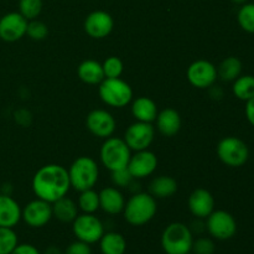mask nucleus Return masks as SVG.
<instances>
[{
	"label": "nucleus",
	"instance_id": "f257e3e1",
	"mask_svg": "<svg viewBox=\"0 0 254 254\" xmlns=\"http://www.w3.org/2000/svg\"><path fill=\"white\" fill-rule=\"evenodd\" d=\"M71 189L68 170L60 164L41 166L32 178V191L37 198L54 203L64 197Z\"/></svg>",
	"mask_w": 254,
	"mask_h": 254
},
{
	"label": "nucleus",
	"instance_id": "2f4dec72",
	"mask_svg": "<svg viewBox=\"0 0 254 254\" xmlns=\"http://www.w3.org/2000/svg\"><path fill=\"white\" fill-rule=\"evenodd\" d=\"M106 78H119L124 71V64L119 57L109 56L102 64Z\"/></svg>",
	"mask_w": 254,
	"mask_h": 254
},
{
	"label": "nucleus",
	"instance_id": "a211bd4d",
	"mask_svg": "<svg viewBox=\"0 0 254 254\" xmlns=\"http://www.w3.org/2000/svg\"><path fill=\"white\" fill-rule=\"evenodd\" d=\"M99 208L108 215L122 213L126 206V197L116 186H107L98 192Z\"/></svg>",
	"mask_w": 254,
	"mask_h": 254
},
{
	"label": "nucleus",
	"instance_id": "423d86ee",
	"mask_svg": "<svg viewBox=\"0 0 254 254\" xmlns=\"http://www.w3.org/2000/svg\"><path fill=\"white\" fill-rule=\"evenodd\" d=\"M98 93L103 103L113 108H124L133 101V89L124 79L104 78L99 83Z\"/></svg>",
	"mask_w": 254,
	"mask_h": 254
},
{
	"label": "nucleus",
	"instance_id": "6ab92c4d",
	"mask_svg": "<svg viewBox=\"0 0 254 254\" xmlns=\"http://www.w3.org/2000/svg\"><path fill=\"white\" fill-rule=\"evenodd\" d=\"M22 208L11 195L0 192V227L14 228L21 221Z\"/></svg>",
	"mask_w": 254,
	"mask_h": 254
},
{
	"label": "nucleus",
	"instance_id": "aec40b11",
	"mask_svg": "<svg viewBox=\"0 0 254 254\" xmlns=\"http://www.w3.org/2000/svg\"><path fill=\"white\" fill-rule=\"evenodd\" d=\"M155 123L156 129L161 135L171 138L180 131L183 122H181L180 113L176 109L165 108L159 112Z\"/></svg>",
	"mask_w": 254,
	"mask_h": 254
},
{
	"label": "nucleus",
	"instance_id": "ea45409f",
	"mask_svg": "<svg viewBox=\"0 0 254 254\" xmlns=\"http://www.w3.org/2000/svg\"><path fill=\"white\" fill-rule=\"evenodd\" d=\"M231 1L235 2V4L242 5V4H245V2H247V0H231Z\"/></svg>",
	"mask_w": 254,
	"mask_h": 254
},
{
	"label": "nucleus",
	"instance_id": "f03ea898",
	"mask_svg": "<svg viewBox=\"0 0 254 254\" xmlns=\"http://www.w3.org/2000/svg\"><path fill=\"white\" fill-rule=\"evenodd\" d=\"M158 212L156 198L149 192H135L126 201L123 215L131 226H144L150 222Z\"/></svg>",
	"mask_w": 254,
	"mask_h": 254
},
{
	"label": "nucleus",
	"instance_id": "6e6552de",
	"mask_svg": "<svg viewBox=\"0 0 254 254\" xmlns=\"http://www.w3.org/2000/svg\"><path fill=\"white\" fill-rule=\"evenodd\" d=\"M72 231L78 241L93 245L104 235V226L94 213H82L72 222Z\"/></svg>",
	"mask_w": 254,
	"mask_h": 254
},
{
	"label": "nucleus",
	"instance_id": "72a5a7b5",
	"mask_svg": "<svg viewBox=\"0 0 254 254\" xmlns=\"http://www.w3.org/2000/svg\"><path fill=\"white\" fill-rule=\"evenodd\" d=\"M111 180L113 186L118 189H129L130 184L133 183L135 179H133L131 174L129 173L128 168L119 169V170L112 171L111 173Z\"/></svg>",
	"mask_w": 254,
	"mask_h": 254
},
{
	"label": "nucleus",
	"instance_id": "f8f14e48",
	"mask_svg": "<svg viewBox=\"0 0 254 254\" xmlns=\"http://www.w3.org/2000/svg\"><path fill=\"white\" fill-rule=\"evenodd\" d=\"M52 203L41 198H35L25 205L21 212V220L31 228H41L51 221Z\"/></svg>",
	"mask_w": 254,
	"mask_h": 254
},
{
	"label": "nucleus",
	"instance_id": "e433bc0d",
	"mask_svg": "<svg viewBox=\"0 0 254 254\" xmlns=\"http://www.w3.org/2000/svg\"><path fill=\"white\" fill-rule=\"evenodd\" d=\"M10 254H41L40 251L37 250L35 246L29 245V243H22V245H17L15 250Z\"/></svg>",
	"mask_w": 254,
	"mask_h": 254
},
{
	"label": "nucleus",
	"instance_id": "f704fd0d",
	"mask_svg": "<svg viewBox=\"0 0 254 254\" xmlns=\"http://www.w3.org/2000/svg\"><path fill=\"white\" fill-rule=\"evenodd\" d=\"M216 251L215 242L211 238L200 237L192 243V250L191 252L193 254H213Z\"/></svg>",
	"mask_w": 254,
	"mask_h": 254
},
{
	"label": "nucleus",
	"instance_id": "39448f33",
	"mask_svg": "<svg viewBox=\"0 0 254 254\" xmlns=\"http://www.w3.org/2000/svg\"><path fill=\"white\" fill-rule=\"evenodd\" d=\"M130 156L131 150L127 145L124 139L117 138L113 135L104 139L101 146V151H99L102 165L111 173L127 168L129 160H130Z\"/></svg>",
	"mask_w": 254,
	"mask_h": 254
},
{
	"label": "nucleus",
	"instance_id": "4c0bfd02",
	"mask_svg": "<svg viewBox=\"0 0 254 254\" xmlns=\"http://www.w3.org/2000/svg\"><path fill=\"white\" fill-rule=\"evenodd\" d=\"M245 114H246V118H247L248 123H250L252 127H254V97L253 98L248 99V101L246 102Z\"/></svg>",
	"mask_w": 254,
	"mask_h": 254
},
{
	"label": "nucleus",
	"instance_id": "58836bf2",
	"mask_svg": "<svg viewBox=\"0 0 254 254\" xmlns=\"http://www.w3.org/2000/svg\"><path fill=\"white\" fill-rule=\"evenodd\" d=\"M44 254H62V252L59 247H56V246H50V247H47L46 250H45Z\"/></svg>",
	"mask_w": 254,
	"mask_h": 254
},
{
	"label": "nucleus",
	"instance_id": "412c9836",
	"mask_svg": "<svg viewBox=\"0 0 254 254\" xmlns=\"http://www.w3.org/2000/svg\"><path fill=\"white\" fill-rule=\"evenodd\" d=\"M158 113V106L149 97L141 96L131 102V116L136 122L153 123L155 122Z\"/></svg>",
	"mask_w": 254,
	"mask_h": 254
},
{
	"label": "nucleus",
	"instance_id": "1a4fd4ad",
	"mask_svg": "<svg viewBox=\"0 0 254 254\" xmlns=\"http://www.w3.org/2000/svg\"><path fill=\"white\" fill-rule=\"evenodd\" d=\"M206 230L215 240H231L237 232V222L230 212L225 210H213L206 218Z\"/></svg>",
	"mask_w": 254,
	"mask_h": 254
},
{
	"label": "nucleus",
	"instance_id": "2eb2a0df",
	"mask_svg": "<svg viewBox=\"0 0 254 254\" xmlns=\"http://www.w3.org/2000/svg\"><path fill=\"white\" fill-rule=\"evenodd\" d=\"M158 163V156L149 149H145V150L134 151L127 168H128L133 179L141 180V179L148 178L155 173Z\"/></svg>",
	"mask_w": 254,
	"mask_h": 254
},
{
	"label": "nucleus",
	"instance_id": "b1692460",
	"mask_svg": "<svg viewBox=\"0 0 254 254\" xmlns=\"http://www.w3.org/2000/svg\"><path fill=\"white\" fill-rule=\"evenodd\" d=\"M78 206L69 197L59 198L52 203V216L62 223H72L78 216Z\"/></svg>",
	"mask_w": 254,
	"mask_h": 254
},
{
	"label": "nucleus",
	"instance_id": "4468645a",
	"mask_svg": "<svg viewBox=\"0 0 254 254\" xmlns=\"http://www.w3.org/2000/svg\"><path fill=\"white\" fill-rule=\"evenodd\" d=\"M27 20L19 11H11L0 17V39L5 42H16L26 35Z\"/></svg>",
	"mask_w": 254,
	"mask_h": 254
},
{
	"label": "nucleus",
	"instance_id": "4be33fe9",
	"mask_svg": "<svg viewBox=\"0 0 254 254\" xmlns=\"http://www.w3.org/2000/svg\"><path fill=\"white\" fill-rule=\"evenodd\" d=\"M77 76L83 83L96 86L103 81L104 77L103 67L101 62L96 60H84L77 67Z\"/></svg>",
	"mask_w": 254,
	"mask_h": 254
},
{
	"label": "nucleus",
	"instance_id": "20e7f679",
	"mask_svg": "<svg viewBox=\"0 0 254 254\" xmlns=\"http://www.w3.org/2000/svg\"><path fill=\"white\" fill-rule=\"evenodd\" d=\"M69 184L73 190H89L96 186L99 179V166L91 156H79L68 169Z\"/></svg>",
	"mask_w": 254,
	"mask_h": 254
},
{
	"label": "nucleus",
	"instance_id": "9b49d317",
	"mask_svg": "<svg viewBox=\"0 0 254 254\" xmlns=\"http://www.w3.org/2000/svg\"><path fill=\"white\" fill-rule=\"evenodd\" d=\"M155 138V127L153 123L136 122L130 124L124 133V141L131 151H140L149 149Z\"/></svg>",
	"mask_w": 254,
	"mask_h": 254
},
{
	"label": "nucleus",
	"instance_id": "393cba45",
	"mask_svg": "<svg viewBox=\"0 0 254 254\" xmlns=\"http://www.w3.org/2000/svg\"><path fill=\"white\" fill-rule=\"evenodd\" d=\"M243 64L238 57L228 56L217 67L218 78L223 82H233L242 74Z\"/></svg>",
	"mask_w": 254,
	"mask_h": 254
},
{
	"label": "nucleus",
	"instance_id": "f3484780",
	"mask_svg": "<svg viewBox=\"0 0 254 254\" xmlns=\"http://www.w3.org/2000/svg\"><path fill=\"white\" fill-rule=\"evenodd\" d=\"M189 210L195 218L206 220L215 210V198L206 189H196L189 196Z\"/></svg>",
	"mask_w": 254,
	"mask_h": 254
},
{
	"label": "nucleus",
	"instance_id": "7c9ffc66",
	"mask_svg": "<svg viewBox=\"0 0 254 254\" xmlns=\"http://www.w3.org/2000/svg\"><path fill=\"white\" fill-rule=\"evenodd\" d=\"M42 0H19V12L27 20L37 19L42 11Z\"/></svg>",
	"mask_w": 254,
	"mask_h": 254
},
{
	"label": "nucleus",
	"instance_id": "c85d7f7f",
	"mask_svg": "<svg viewBox=\"0 0 254 254\" xmlns=\"http://www.w3.org/2000/svg\"><path fill=\"white\" fill-rule=\"evenodd\" d=\"M237 21L241 29L248 34H254V2H245L240 7Z\"/></svg>",
	"mask_w": 254,
	"mask_h": 254
},
{
	"label": "nucleus",
	"instance_id": "0eeeda50",
	"mask_svg": "<svg viewBox=\"0 0 254 254\" xmlns=\"http://www.w3.org/2000/svg\"><path fill=\"white\" fill-rule=\"evenodd\" d=\"M218 159L230 168H241L250 159V148L237 136H225L216 148Z\"/></svg>",
	"mask_w": 254,
	"mask_h": 254
},
{
	"label": "nucleus",
	"instance_id": "bb28decb",
	"mask_svg": "<svg viewBox=\"0 0 254 254\" xmlns=\"http://www.w3.org/2000/svg\"><path fill=\"white\" fill-rule=\"evenodd\" d=\"M232 92L240 101L247 102L254 97V76L252 74H241L233 81Z\"/></svg>",
	"mask_w": 254,
	"mask_h": 254
},
{
	"label": "nucleus",
	"instance_id": "c756f323",
	"mask_svg": "<svg viewBox=\"0 0 254 254\" xmlns=\"http://www.w3.org/2000/svg\"><path fill=\"white\" fill-rule=\"evenodd\" d=\"M19 245V238L12 228L0 227V254H10Z\"/></svg>",
	"mask_w": 254,
	"mask_h": 254
},
{
	"label": "nucleus",
	"instance_id": "7ed1b4c3",
	"mask_svg": "<svg viewBox=\"0 0 254 254\" xmlns=\"http://www.w3.org/2000/svg\"><path fill=\"white\" fill-rule=\"evenodd\" d=\"M192 243L193 233L185 223H170L161 235V248L166 254H190Z\"/></svg>",
	"mask_w": 254,
	"mask_h": 254
},
{
	"label": "nucleus",
	"instance_id": "cd10ccee",
	"mask_svg": "<svg viewBox=\"0 0 254 254\" xmlns=\"http://www.w3.org/2000/svg\"><path fill=\"white\" fill-rule=\"evenodd\" d=\"M77 206L83 213H96L99 210V195L93 189L79 192Z\"/></svg>",
	"mask_w": 254,
	"mask_h": 254
},
{
	"label": "nucleus",
	"instance_id": "5701e85b",
	"mask_svg": "<svg viewBox=\"0 0 254 254\" xmlns=\"http://www.w3.org/2000/svg\"><path fill=\"white\" fill-rule=\"evenodd\" d=\"M178 183L174 178L160 175L154 178L149 184V193L155 198H169L178 192Z\"/></svg>",
	"mask_w": 254,
	"mask_h": 254
},
{
	"label": "nucleus",
	"instance_id": "473e14b6",
	"mask_svg": "<svg viewBox=\"0 0 254 254\" xmlns=\"http://www.w3.org/2000/svg\"><path fill=\"white\" fill-rule=\"evenodd\" d=\"M26 35L34 41H42L47 37L49 35V27L45 22L40 21V20H30L27 22V29Z\"/></svg>",
	"mask_w": 254,
	"mask_h": 254
},
{
	"label": "nucleus",
	"instance_id": "c9c22d12",
	"mask_svg": "<svg viewBox=\"0 0 254 254\" xmlns=\"http://www.w3.org/2000/svg\"><path fill=\"white\" fill-rule=\"evenodd\" d=\"M64 254H92L91 245L77 240L66 248Z\"/></svg>",
	"mask_w": 254,
	"mask_h": 254
},
{
	"label": "nucleus",
	"instance_id": "a878e982",
	"mask_svg": "<svg viewBox=\"0 0 254 254\" xmlns=\"http://www.w3.org/2000/svg\"><path fill=\"white\" fill-rule=\"evenodd\" d=\"M102 254H124L127 251V241L118 232H107L99 240Z\"/></svg>",
	"mask_w": 254,
	"mask_h": 254
},
{
	"label": "nucleus",
	"instance_id": "ddd939ff",
	"mask_svg": "<svg viewBox=\"0 0 254 254\" xmlns=\"http://www.w3.org/2000/svg\"><path fill=\"white\" fill-rule=\"evenodd\" d=\"M86 127L94 136L107 139L116 131L117 122L111 112L106 109H93L87 116Z\"/></svg>",
	"mask_w": 254,
	"mask_h": 254
},
{
	"label": "nucleus",
	"instance_id": "9d476101",
	"mask_svg": "<svg viewBox=\"0 0 254 254\" xmlns=\"http://www.w3.org/2000/svg\"><path fill=\"white\" fill-rule=\"evenodd\" d=\"M186 77L195 88L208 89L217 81V67L207 60H197L188 67Z\"/></svg>",
	"mask_w": 254,
	"mask_h": 254
},
{
	"label": "nucleus",
	"instance_id": "dca6fc26",
	"mask_svg": "<svg viewBox=\"0 0 254 254\" xmlns=\"http://www.w3.org/2000/svg\"><path fill=\"white\" fill-rule=\"evenodd\" d=\"M83 27L89 37L101 40L111 35V32L113 31L114 20L109 12L104 10H94L87 15Z\"/></svg>",
	"mask_w": 254,
	"mask_h": 254
}]
</instances>
